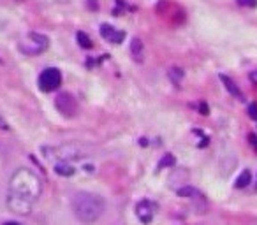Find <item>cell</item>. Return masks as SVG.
Segmentation results:
<instances>
[{
  "mask_svg": "<svg viewBox=\"0 0 257 225\" xmlns=\"http://www.w3.org/2000/svg\"><path fill=\"white\" fill-rule=\"evenodd\" d=\"M131 55L134 58L136 63H143L145 62V44L139 37H132L131 41Z\"/></svg>",
  "mask_w": 257,
  "mask_h": 225,
  "instance_id": "obj_8",
  "label": "cell"
},
{
  "mask_svg": "<svg viewBox=\"0 0 257 225\" xmlns=\"http://www.w3.org/2000/svg\"><path fill=\"white\" fill-rule=\"evenodd\" d=\"M249 144L257 152V136L256 134H249Z\"/></svg>",
  "mask_w": 257,
  "mask_h": 225,
  "instance_id": "obj_21",
  "label": "cell"
},
{
  "mask_svg": "<svg viewBox=\"0 0 257 225\" xmlns=\"http://www.w3.org/2000/svg\"><path fill=\"white\" fill-rule=\"evenodd\" d=\"M198 111H199V113H201L203 116H206V115H208V113H210L208 104H206V102H199V104H198Z\"/></svg>",
  "mask_w": 257,
  "mask_h": 225,
  "instance_id": "obj_20",
  "label": "cell"
},
{
  "mask_svg": "<svg viewBox=\"0 0 257 225\" xmlns=\"http://www.w3.org/2000/svg\"><path fill=\"white\" fill-rule=\"evenodd\" d=\"M256 192H257V180H256Z\"/></svg>",
  "mask_w": 257,
  "mask_h": 225,
  "instance_id": "obj_26",
  "label": "cell"
},
{
  "mask_svg": "<svg viewBox=\"0 0 257 225\" xmlns=\"http://www.w3.org/2000/svg\"><path fill=\"white\" fill-rule=\"evenodd\" d=\"M252 183V173L249 169H245L238 178H236V189H247Z\"/></svg>",
  "mask_w": 257,
  "mask_h": 225,
  "instance_id": "obj_14",
  "label": "cell"
},
{
  "mask_svg": "<svg viewBox=\"0 0 257 225\" xmlns=\"http://www.w3.org/2000/svg\"><path fill=\"white\" fill-rule=\"evenodd\" d=\"M2 225H21V224H18V222H5V224Z\"/></svg>",
  "mask_w": 257,
  "mask_h": 225,
  "instance_id": "obj_25",
  "label": "cell"
},
{
  "mask_svg": "<svg viewBox=\"0 0 257 225\" xmlns=\"http://www.w3.org/2000/svg\"><path fill=\"white\" fill-rule=\"evenodd\" d=\"M106 210V201L99 194L78 192L72 199V211L83 224H93L102 217Z\"/></svg>",
  "mask_w": 257,
  "mask_h": 225,
  "instance_id": "obj_2",
  "label": "cell"
},
{
  "mask_svg": "<svg viewBox=\"0 0 257 225\" xmlns=\"http://www.w3.org/2000/svg\"><path fill=\"white\" fill-rule=\"evenodd\" d=\"M175 164H176L175 155H171V153H166V155L160 159V162L157 164V171H162V169H166V167H169V169H171Z\"/></svg>",
  "mask_w": 257,
  "mask_h": 225,
  "instance_id": "obj_15",
  "label": "cell"
},
{
  "mask_svg": "<svg viewBox=\"0 0 257 225\" xmlns=\"http://www.w3.org/2000/svg\"><path fill=\"white\" fill-rule=\"evenodd\" d=\"M55 173L58 174V176L69 178V176H72V174L76 173V169H74V166H72V164L67 162V160H60V162L55 164Z\"/></svg>",
  "mask_w": 257,
  "mask_h": 225,
  "instance_id": "obj_11",
  "label": "cell"
},
{
  "mask_svg": "<svg viewBox=\"0 0 257 225\" xmlns=\"http://www.w3.org/2000/svg\"><path fill=\"white\" fill-rule=\"evenodd\" d=\"M176 194H178V197H182V199H203V194L199 192L198 189H194V187H190V185H185V187L178 189Z\"/></svg>",
  "mask_w": 257,
  "mask_h": 225,
  "instance_id": "obj_10",
  "label": "cell"
},
{
  "mask_svg": "<svg viewBox=\"0 0 257 225\" xmlns=\"http://www.w3.org/2000/svg\"><path fill=\"white\" fill-rule=\"evenodd\" d=\"M219 78H220V81L224 83V86H226V90H228V92L231 93L233 97H236V99H238V100H243L242 88H240V86L236 85L235 81H233V78H229L228 74H220Z\"/></svg>",
  "mask_w": 257,
  "mask_h": 225,
  "instance_id": "obj_9",
  "label": "cell"
},
{
  "mask_svg": "<svg viewBox=\"0 0 257 225\" xmlns=\"http://www.w3.org/2000/svg\"><path fill=\"white\" fill-rule=\"evenodd\" d=\"M14 2H23V0H14Z\"/></svg>",
  "mask_w": 257,
  "mask_h": 225,
  "instance_id": "obj_27",
  "label": "cell"
},
{
  "mask_svg": "<svg viewBox=\"0 0 257 225\" xmlns=\"http://www.w3.org/2000/svg\"><path fill=\"white\" fill-rule=\"evenodd\" d=\"M55 107L60 115L65 118H74L78 115V102L69 92H60L55 97Z\"/></svg>",
  "mask_w": 257,
  "mask_h": 225,
  "instance_id": "obj_5",
  "label": "cell"
},
{
  "mask_svg": "<svg viewBox=\"0 0 257 225\" xmlns=\"http://www.w3.org/2000/svg\"><path fill=\"white\" fill-rule=\"evenodd\" d=\"M49 2H56V4H67L69 0H49Z\"/></svg>",
  "mask_w": 257,
  "mask_h": 225,
  "instance_id": "obj_24",
  "label": "cell"
},
{
  "mask_svg": "<svg viewBox=\"0 0 257 225\" xmlns=\"http://www.w3.org/2000/svg\"><path fill=\"white\" fill-rule=\"evenodd\" d=\"M85 4L92 12H97L99 9H101V2H99V0H85Z\"/></svg>",
  "mask_w": 257,
  "mask_h": 225,
  "instance_id": "obj_16",
  "label": "cell"
},
{
  "mask_svg": "<svg viewBox=\"0 0 257 225\" xmlns=\"http://www.w3.org/2000/svg\"><path fill=\"white\" fill-rule=\"evenodd\" d=\"M250 79H252L254 83H257V70H256V72L250 74Z\"/></svg>",
  "mask_w": 257,
  "mask_h": 225,
  "instance_id": "obj_23",
  "label": "cell"
},
{
  "mask_svg": "<svg viewBox=\"0 0 257 225\" xmlns=\"http://www.w3.org/2000/svg\"><path fill=\"white\" fill-rule=\"evenodd\" d=\"M99 32H101L102 39H104L106 42H109V44H122V42L125 41V32L116 28V26L109 25V23H101Z\"/></svg>",
  "mask_w": 257,
  "mask_h": 225,
  "instance_id": "obj_6",
  "label": "cell"
},
{
  "mask_svg": "<svg viewBox=\"0 0 257 225\" xmlns=\"http://www.w3.org/2000/svg\"><path fill=\"white\" fill-rule=\"evenodd\" d=\"M42 194V183L41 178L32 169L21 167L16 173H12L9 180V192L7 196L16 197V199L26 201V203L34 204Z\"/></svg>",
  "mask_w": 257,
  "mask_h": 225,
  "instance_id": "obj_1",
  "label": "cell"
},
{
  "mask_svg": "<svg viewBox=\"0 0 257 225\" xmlns=\"http://www.w3.org/2000/svg\"><path fill=\"white\" fill-rule=\"evenodd\" d=\"M123 9H127L125 2H123V0H116V7L113 9V14H115V16H122Z\"/></svg>",
  "mask_w": 257,
  "mask_h": 225,
  "instance_id": "obj_17",
  "label": "cell"
},
{
  "mask_svg": "<svg viewBox=\"0 0 257 225\" xmlns=\"http://www.w3.org/2000/svg\"><path fill=\"white\" fill-rule=\"evenodd\" d=\"M76 42H78L79 48H83V49H92L93 48V42H92V39H90V35L86 32H81V30L76 33Z\"/></svg>",
  "mask_w": 257,
  "mask_h": 225,
  "instance_id": "obj_13",
  "label": "cell"
},
{
  "mask_svg": "<svg viewBox=\"0 0 257 225\" xmlns=\"http://www.w3.org/2000/svg\"><path fill=\"white\" fill-rule=\"evenodd\" d=\"M0 129H2V130H7V129H9V127H7V123H5L2 118H0Z\"/></svg>",
  "mask_w": 257,
  "mask_h": 225,
  "instance_id": "obj_22",
  "label": "cell"
},
{
  "mask_svg": "<svg viewBox=\"0 0 257 225\" xmlns=\"http://www.w3.org/2000/svg\"><path fill=\"white\" fill-rule=\"evenodd\" d=\"M243 7H257V0H236Z\"/></svg>",
  "mask_w": 257,
  "mask_h": 225,
  "instance_id": "obj_19",
  "label": "cell"
},
{
  "mask_svg": "<svg viewBox=\"0 0 257 225\" xmlns=\"http://www.w3.org/2000/svg\"><path fill=\"white\" fill-rule=\"evenodd\" d=\"M49 46V39L48 35L39 32H30L28 35L19 42V51L26 56H35L41 55L42 51H46Z\"/></svg>",
  "mask_w": 257,
  "mask_h": 225,
  "instance_id": "obj_3",
  "label": "cell"
},
{
  "mask_svg": "<svg viewBox=\"0 0 257 225\" xmlns=\"http://www.w3.org/2000/svg\"><path fill=\"white\" fill-rule=\"evenodd\" d=\"M155 211H157V204H153L152 201L145 199V201H139L136 204V217L139 218V222H143L145 225L152 224L153 217H155Z\"/></svg>",
  "mask_w": 257,
  "mask_h": 225,
  "instance_id": "obj_7",
  "label": "cell"
},
{
  "mask_svg": "<svg viewBox=\"0 0 257 225\" xmlns=\"http://www.w3.org/2000/svg\"><path fill=\"white\" fill-rule=\"evenodd\" d=\"M168 78L178 86L180 83H182V79L185 78V70H183L182 67H171V69L168 70Z\"/></svg>",
  "mask_w": 257,
  "mask_h": 225,
  "instance_id": "obj_12",
  "label": "cell"
},
{
  "mask_svg": "<svg viewBox=\"0 0 257 225\" xmlns=\"http://www.w3.org/2000/svg\"><path fill=\"white\" fill-rule=\"evenodd\" d=\"M247 113H249V116L252 120H257V102H252L249 106V109H247Z\"/></svg>",
  "mask_w": 257,
  "mask_h": 225,
  "instance_id": "obj_18",
  "label": "cell"
},
{
  "mask_svg": "<svg viewBox=\"0 0 257 225\" xmlns=\"http://www.w3.org/2000/svg\"><path fill=\"white\" fill-rule=\"evenodd\" d=\"M39 88L42 92H55L58 86L62 85V72L56 67H46L41 74H39Z\"/></svg>",
  "mask_w": 257,
  "mask_h": 225,
  "instance_id": "obj_4",
  "label": "cell"
}]
</instances>
